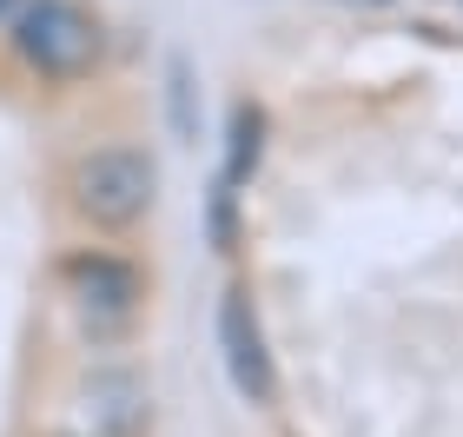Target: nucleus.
I'll return each instance as SVG.
<instances>
[{"mask_svg": "<svg viewBox=\"0 0 463 437\" xmlns=\"http://www.w3.org/2000/svg\"><path fill=\"white\" fill-rule=\"evenodd\" d=\"M60 199L67 213L87 225L93 239H126L153 219L159 205V159L146 146H126V139H107V146H87L67 179H60Z\"/></svg>", "mask_w": 463, "mask_h": 437, "instance_id": "1", "label": "nucleus"}, {"mask_svg": "<svg viewBox=\"0 0 463 437\" xmlns=\"http://www.w3.org/2000/svg\"><path fill=\"white\" fill-rule=\"evenodd\" d=\"M0 33L33 87H80L107 60V20L87 0H27Z\"/></svg>", "mask_w": 463, "mask_h": 437, "instance_id": "2", "label": "nucleus"}, {"mask_svg": "<svg viewBox=\"0 0 463 437\" xmlns=\"http://www.w3.org/2000/svg\"><path fill=\"white\" fill-rule=\"evenodd\" d=\"M146 265L113 252V245H73L60 259V299H67L73 325L93 345H119L133 338V325L146 318Z\"/></svg>", "mask_w": 463, "mask_h": 437, "instance_id": "3", "label": "nucleus"}, {"mask_svg": "<svg viewBox=\"0 0 463 437\" xmlns=\"http://www.w3.org/2000/svg\"><path fill=\"white\" fill-rule=\"evenodd\" d=\"M219 351H225L232 391H239L251 411L279 404V365H271V351H265V325H259V305H251L245 285H225V299H219Z\"/></svg>", "mask_w": 463, "mask_h": 437, "instance_id": "4", "label": "nucleus"}, {"mask_svg": "<svg viewBox=\"0 0 463 437\" xmlns=\"http://www.w3.org/2000/svg\"><path fill=\"white\" fill-rule=\"evenodd\" d=\"M87 437H153V391L133 365H93L80 378Z\"/></svg>", "mask_w": 463, "mask_h": 437, "instance_id": "5", "label": "nucleus"}, {"mask_svg": "<svg viewBox=\"0 0 463 437\" xmlns=\"http://www.w3.org/2000/svg\"><path fill=\"white\" fill-rule=\"evenodd\" d=\"M259 159H265V107L259 100H239L232 107V127H225V185H245L251 173H259Z\"/></svg>", "mask_w": 463, "mask_h": 437, "instance_id": "6", "label": "nucleus"}, {"mask_svg": "<svg viewBox=\"0 0 463 437\" xmlns=\"http://www.w3.org/2000/svg\"><path fill=\"white\" fill-rule=\"evenodd\" d=\"M213 252H239V185H213Z\"/></svg>", "mask_w": 463, "mask_h": 437, "instance_id": "7", "label": "nucleus"}, {"mask_svg": "<svg viewBox=\"0 0 463 437\" xmlns=\"http://www.w3.org/2000/svg\"><path fill=\"white\" fill-rule=\"evenodd\" d=\"M20 7H27V0H0V27H7V20H14Z\"/></svg>", "mask_w": 463, "mask_h": 437, "instance_id": "8", "label": "nucleus"}, {"mask_svg": "<svg viewBox=\"0 0 463 437\" xmlns=\"http://www.w3.org/2000/svg\"><path fill=\"white\" fill-rule=\"evenodd\" d=\"M33 437H87V431H33Z\"/></svg>", "mask_w": 463, "mask_h": 437, "instance_id": "9", "label": "nucleus"}]
</instances>
